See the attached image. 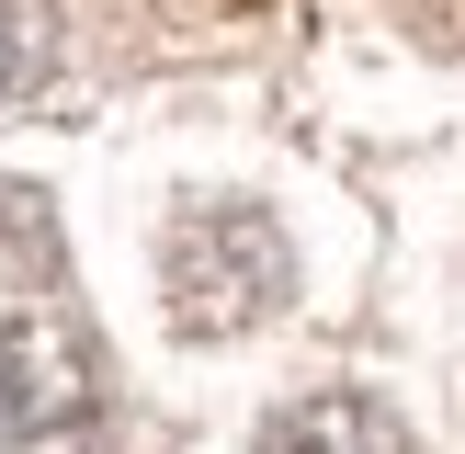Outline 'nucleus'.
Returning a JSON list of instances; mask_svg holds the SVG:
<instances>
[{"mask_svg": "<svg viewBox=\"0 0 465 454\" xmlns=\"http://www.w3.org/2000/svg\"><path fill=\"white\" fill-rule=\"evenodd\" d=\"M45 80V12L35 0H0V103Z\"/></svg>", "mask_w": 465, "mask_h": 454, "instance_id": "nucleus-4", "label": "nucleus"}, {"mask_svg": "<svg viewBox=\"0 0 465 454\" xmlns=\"http://www.w3.org/2000/svg\"><path fill=\"white\" fill-rule=\"evenodd\" d=\"M250 454H420L409 443V420L386 398H352V386H330V398H284L262 420V443Z\"/></svg>", "mask_w": 465, "mask_h": 454, "instance_id": "nucleus-3", "label": "nucleus"}, {"mask_svg": "<svg viewBox=\"0 0 465 454\" xmlns=\"http://www.w3.org/2000/svg\"><path fill=\"white\" fill-rule=\"evenodd\" d=\"M159 295L182 340H239L295 295V250L262 204H182L159 239Z\"/></svg>", "mask_w": 465, "mask_h": 454, "instance_id": "nucleus-1", "label": "nucleus"}, {"mask_svg": "<svg viewBox=\"0 0 465 454\" xmlns=\"http://www.w3.org/2000/svg\"><path fill=\"white\" fill-rule=\"evenodd\" d=\"M103 363L68 318H0V454H91Z\"/></svg>", "mask_w": 465, "mask_h": 454, "instance_id": "nucleus-2", "label": "nucleus"}]
</instances>
